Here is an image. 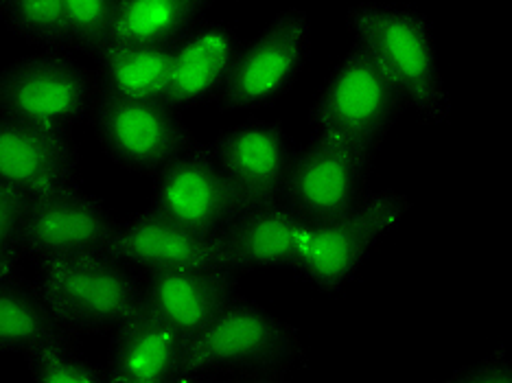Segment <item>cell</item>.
Returning <instances> with one entry per match:
<instances>
[{
	"instance_id": "cell-15",
	"label": "cell",
	"mask_w": 512,
	"mask_h": 383,
	"mask_svg": "<svg viewBox=\"0 0 512 383\" xmlns=\"http://www.w3.org/2000/svg\"><path fill=\"white\" fill-rule=\"evenodd\" d=\"M243 38L230 20L206 18L171 46L165 103L178 112L213 106Z\"/></svg>"
},
{
	"instance_id": "cell-9",
	"label": "cell",
	"mask_w": 512,
	"mask_h": 383,
	"mask_svg": "<svg viewBox=\"0 0 512 383\" xmlns=\"http://www.w3.org/2000/svg\"><path fill=\"white\" fill-rule=\"evenodd\" d=\"M375 156L331 138L311 136L296 147L285 200L302 222L318 224L362 204L372 191Z\"/></svg>"
},
{
	"instance_id": "cell-17",
	"label": "cell",
	"mask_w": 512,
	"mask_h": 383,
	"mask_svg": "<svg viewBox=\"0 0 512 383\" xmlns=\"http://www.w3.org/2000/svg\"><path fill=\"white\" fill-rule=\"evenodd\" d=\"M145 305L186 338L204 331L239 292V276L228 268H180L143 276Z\"/></svg>"
},
{
	"instance_id": "cell-27",
	"label": "cell",
	"mask_w": 512,
	"mask_h": 383,
	"mask_svg": "<svg viewBox=\"0 0 512 383\" xmlns=\"http://www.w3.org/2000/svg\"><path fill=\"white\" fill-rule=\"evenodd\" d=\"M0 5H3V0H0Z\"/></svg>"
},
{
	"instance_id": "cell-13",
	"label": "cell",
	"mask_w": 512,
	"mask_h": 383,
	"mask_svg": "<svg viewBox=\"0 0 512 383\" xmlns=\"http://www.w3.org/2000/svg\"><path fill=\"white\" fill-rule=\"evenodd\" d=\"M0 184L25 202L79 187L81 152L73 132L0 116Z\"/></svg>"
},
{
	"instance_id": "cell-6",
	"label": "cell",
	"mask_w": 512,
	"mask_h": 383,
	"mask_svg": "<svg viewBox=\"0 0 512 383\" xmlns=\"http://www.w3.org/2000/svg\"><path fill=\"white\" fill-rule=\"evenodd\" d=\"M92 68L71 53L38 51L0 68V116L44 130L75 132L97 101Z\"/></svg>"
},
{
	"instance_id": "cell-10",
	"label": "cell",
	"mask_w": 512,
	"mask_h": 383,
	"mask_svg": "<svg viewBox=\"0 0 512 383\" xmlns=\"http://www.w3.org/2000/svg\"><path fill=\"white\" fill-rule=\"evenodd\" d=\"M119 224L112 206L84 187H71L25 202L22 254L25 261L46 263L77 254L108 250Z\"/></svg>"
},
{
	"instance_id": "cell-18",
	"label": "cell",
	"mask_w": 512,
	"mask_h": 383,
	"mask_svg": "<svg viewBox=\"0 0 512 383\" xmlns=\"http://www.w3.org/2000/svg\"><path fill=\"white\" fill-rule=\"evenodd\" d=\"M300 224L302 217L285 197L278 202L243 208L219 232L226 265L237 276L256 270H289Z\"/></svg>"
},
{
	"instance_id": "cell-11",
	"label": "cell",
	"mask_w": 512,
	"mask_h": 383,
	"mask_svg": "<svg viewBox=\"0 0 512 383\" xmlns=\"http://www.w3.org/2000/svg\"><path fill=\"white\" fill-rule=\"evenodd\" d=\"M149 206L176 224L206 235H219L241 213L237 193L211 145L204 141H197L151 176Z\"/></svg>"
},
{
	"instance_id": "cell-19",
	"label": "cell",
	"mask_w": 512,
	"mask_h": 383,
	"mask_svg": "<svg viewBox=\"0 0 512 383\" xmlns=\"http://www.w3.org/2000/svg\"><path fill=\"white\" fill-rule=\"evenodd\" d=\"M57 340H77L57 320L49 300L25 270L0 272V359L20 355Z\"/></svg>"
},
{
	"instance_id": "cell-5",
	"label": "cell",
	"mask_w": 512,
	"mask_h": 383,
	"mask_svg": "<svg viewBox=\"0 0 512 383\" xmlns=\"http://www.w3.org/2000/svg\"><path fill=\"white\" fill-rule=\"evenodd\" d=\"M405 110L397 86L383 68L362 46L351 44L324 79L307 121L311 136L377 156Z\"/></svg>"
},
{
	"instance_id": "cell-4",
	"label": "cell",
	"mask_w": 512,
	"mask_h": 383,
	"mask_svg": "<svg viewBox=\"0 0 512 383\" xmlns=\"http://www.w3.org/2000/svg\"><path fill=\"white\" fill-rule=\"evenodd\" d=\"M36 283L64 329L108 335L145 307V283L130 265L110 252H90L36 265Z\"/></svg>"
},
{
	"instance_id": "cell-16",
	"label": "cell",
	"mask_w": 512,
	"mask_h": 383,
	"mask_svg": "<svg viewBox=\"0 0 512 383\" xmlns=\"http://www.w3.org/2000/svg\"><path fill=\"white\" fill-rule=\"evenodd\" d=\"M189 338L147 305L108 335V383H182Z\"/></svg>"
},
{
	"instance_id": "cell-1",
	"label": "cell",
	"mask_w": 512,
	"mask_h": 383,
	"mask_svg": "<svg viewBox=\"0 0 512 383\" xmlns=\"http://www.w3.org/2000/svg\"><path fill=\"white\" fill-rule=\"evenodd\" d=\"M305 364L307 346L294 324L239 294L186 344L182 383H285Z\"/></svg>"
},
{
	"instance_id": "cell-21",
	"label": "cell",
	"mask_w": 512,
	"mask_h": 383,
	"mask_svg": "<svg viewBox=\"0 0 512 383\" xmlns=\"http://www.w3.org/2000/svg\"><path fill=\"white\" fill-rule=\"evenodd\" d=\"M215 0H116L110 42L173 46L208 18Z\"/></svg>"
},
{
	"instance_id": "cell-20",
	"label": "cell",
	"mask_w": 512,
	"mask_h": 383,
	"mask_svg": "<svg viewBox=\"0 0 512 383\" xmlns=\"http://www.w3.org/2000/svg\"><path fill=\"white\" fill-rule=\"evenodd\" d=\"M92 62L99 95L130 101H165L171 46L108 42Z\"/></svg>"
},
{
	"instance_id": "cell-3",
	"label": "cell",
	"mask_w": 512,
	"mask_h": 383,
	"mask_svg": "<svg viewBox=\"0 0 512 383\" xmlns=\"http://www.w3.org/2000/svg\"><path fill=\"white\" fill-rule=\"evenodd\" d=\"M412 200L397 189H372L366 200L329 222H302L294 239L292 270L324 296L351 287L379 243L401 224Z\"/></svg>"
},
{
	"instance_id": "cell-24",
	"label": "cell",
	"mask_w": 512,
	"mask_h": 383,
	"mask_svg": "<svg viewBox=\"0 0 512 383\" xmlns=\"http://www.w3.org/2000/svg\"><path fill=\"white\" fill-rule=\"evenodd\" d=\"M116 0H64L66 36L71 53L95 57L110 42Z\"/></svg>"
},
{
	"instance_id": "cell-22",
	"label": "cell",
	"mask_w": 512,
	"mask_h": 383,
	"mask_svg": "<svg viewBox=\"0 0 512 383\" xmlns=\"http://www.w3.org/2000/svg\"><path fill=\"white\" fill-rule=\"evenodd\" d=\"M0 25L38 51L71 53L64 0H3Z\"/></svg>"
},
{
	"instance_id": "cell-25",
	"label": "cell",
	"mask_w": 512,
	"mask_h": 383,
	"mask_svg": "<svg viewBox=\"0 0 512 383\" xmlns=\"http://www.w3.org/2000/svg\"><path fill=\"white\" fill-rule=\"evenodd\" d=\"M22 213L25 200L0 184V272L25 270L22 254Z\"/></svg>"
},
{
	"instance_id": "cell-2",
	"label": "cell",
	"mask_w": 512,
	"mask_h": 383,
	"mask_svg": "<svg viewBox=\"0 0 512 383\" xmlns=\"http://www.w3.org/2000/svg\"><path fill=\"white\" fill-rule=\"evenodd\" d=\"M346 29L353 44L375 60L397 86L407 110L423 125H442L451 116V101L432 20L418 7L362 0L346 9Z\"/></svg>"
},
{
	"instance_id": "cell-12",
	"label": "cell",
	"mask_w": 512,
	"mask_h": 383,
	"mask_svg": "<svg viewBox=\"0 0 512 383\" xmlns=\"http://www.w3.org/2000/svg\"><path fill=\"white\" fill-rule=\"evenodd\" d=\"M208 145L237 193L241 211L283 200L296 145L281 123L252 116L219 132Z\"/></svg>"
},
{
	"instance_id": "cell-23",
	"label": "cell",
	"mask_w": 512,
	"mask_h": 383,
	"mask_svg": "<svg viewBox=\"0 0 512 383\" xmlns=\"http://www.w3.org/2000/svg\"><path fill=\"white\" fill-rule=\"evenodd\" d=\"M22 359L36 383H108L106 366L81 353L77 340L44 344Z\"/></svg>"
},
{
	"instance_id": "cell-14",
	"label": "cell",
	"mask_w": 512,
	"mask_h": 383,
	"mask_svg": "<svg viewBox=\"0 0 512 383\" xmlns=\"http://www.w3.org/2000/svg\"><path fill=\"white\" fill-rule=\"evenodd\" d=\"M106 252L143 276L180 268H228L219 235L176 224L151 206L119 217Z\"/></svg>"
},
{
	"instance_id": "cell-8",
	"label": "cell",
	"mask_w": 512,
	"mask_h": 383,
	"mask_svg": "<svg viewBox=\"0 0 512 383\" xmlns=\"http://www.w3.org/2000/svg\"><path fill=\"white\" fill-rule=\"evenodd\" d=\"M88 123L103 158L121 171L147 178L200 141L184 114L165 101L97 95Z\"/></svg>"
},
{
	"instance_id": "cell-7",
	"label": "cell",
	"mask_w": 512,
	"mask_h": 383,
	"mask_svg": "<svg viewBox=\"0 0 512 383\" xmlns=\"http://www.w3.org/2000/svg\"><path fill=\"white\" fill-rule=\"evenodd\" d=\"M313 22L307 9L287 7L254 38L243 40L232 71L215 99L221 114L270 108L294 88L311 57Z\"/></svg>"
},
{
	"instance_id": "cell-26",
	"label": "cell",
	"mask_w": 512,
	"mask_h": 383,
	"mask_svg": "<svg viewBox=\"0 0 512 383\" xmlns=\"http://www.w3.org/2000/svg\"><path fill=\"white\" fill-rule=\"evenodd\" d=\"M449 381L456 383H512V362L504 346L486 355L480 362L460 368Z\"/></svg>"
}]
</instances>
